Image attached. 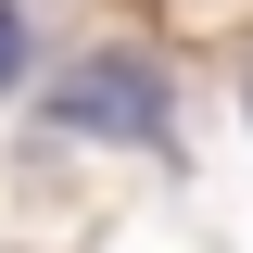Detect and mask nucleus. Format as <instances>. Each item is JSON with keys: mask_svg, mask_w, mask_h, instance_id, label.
<instances>
[{"mask_svg": "<svg viewBox=\"0 0 253 253\" xmlns=\"http://www.w3.org/2000/svg\"><path fill=\"white\" fill-rule=\"evenodd\" d=\"M51 114L76 126V139H165V89H152V63H76V76H63L51 89Z\"/></svg>", "mask_w": 253, "mask_h": 253, "instance_id": "obj_1", "label": "nucleus"}, {"mask_svg": "<svg viewBox=\"0 0 253 253\" xmlns=\"http://www.w3.org/2000/svg\"><path fill=\"white\" fill-rule=\"evenodd\" d=\"M13 76H26V13L0 0V89H13Z\"/></svg>", "mask_w": 253, "mask_h": 253, "instance_id": "obj_2", "label": "nucleus"}]
</instances>
